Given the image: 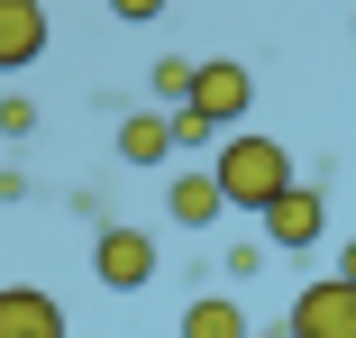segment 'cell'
<instances>
[{"mask_svg":"<svg viewBox=\"0 0 356 338\" xmlns=\"http://www.w3.org/2000/svg\"><path fill=\"white\" fill-rule=\"evenodd\" d=\"M210 138H220V128H210V119H201V110L183 101V110H174V147H183V156H201Z\"/></svg>","mask_w":356,"mask_h":338,"instance_id":"obj_11","label":"cell"},{"mask_svg":"<svg viewBox=\"0 0 356 338\" xmlns=\"http://www.w3.org/2000/svg\"><path fill=\"white\" fill-rule=\"evenodd\" d=\"M247 101H256V74H247V64H192V110L210 128L247 119Z\"/></svg>","mask_w":356,"mask_h":338,"instance_id":"obj_5","label":"cell"},{"mask_svg":"<svg viewBox=\"0 0 356 338\" xmlns=\"http://www.w3.org/2000/svg\"><path fill=\"white\" fill-rule=\"evenodd\" d=\"M165 211H174L183 229H210V220L229 211V201H220V174H210V165H192V174H174V183H165Z\"/></svg>","mask_w":356,"mask_h":338,"instance_id":"obj_8","label":"cell"},{"mask_svg":"<svg viewBox=\"0 0 356 338\" xmlns=\"http://www.w3.org/2000/svg\"><path fill=\"white\" fill-rule=\"evenodd\" d=\"M283 329H293V338H356V284H338V275L302 284V302H293Z\"/></svg>","mask_w":356,"mask_h":338,"instance_id":"obj_3","label":"cell"},{"mask_svg":"<svg viewBox=\"0 0 356 338\" xmlns=\"http://www.w3.org/2000/svg\"><path fill=\"white\" fill-rule=\"evenodd\" d=\"M119 156H128V165H165V156H174V119H165V110H137V119L119 128Z\"/></svg>","mask_w":356,"mask_h":338,"instance_id":"obj_9","label":"cell"},{"mask_svg":"<svg viewBox=\"0 0 356 338\" xmlns=\"http://www.w3.org/2000/svg\"><path fill=\"white\" fill-rule=\"evenodd\" d=\"M183 338H247V311H238L229 293H201V302L183 311Z\"/></svg>","mask_w":356,"mask_h":338,"instance_id":"obj_10","label":"cell"},{"mask_svg":"<svg viewBox=\"0 0 356 338\" xmlns=\"http://www.w3.org/2000/svg\"><path fill=\"white\" fill-rule=\"evenodd\" d=\"M320 192L311 183H283L274 201H265V247H283V256H302V247H320Z\"/></svg>","mask_w":356,"mask_h":338,"instance_id":"obj_4","label":"cell"},{"mask_svg":"<svg viewBox=\"0 0 356 338\" xmlns=\"http://www.w3.org/2000/svg\"><path fill=\"white\" fill-rule=\"evenodd\" d=\"M156 92H165V101H192V64H183V55L156 64Z\"/></svg>","mask_w":356,"mask_h":338,"instance_id":"obj_12","label":"cell"},{"mask_svg":"<svg viewBox=\"0 0 356 338\" xmlns=\"http://www.w3.org/2000/svg\"><path fill=\"white\" fill-rule=\"evenodd\" d=\"M46 55V0H0V74H28Z\"/></svg>","mask_w":356,"mask_h":338,"instance_id":"obj_7","label":"cell"},{"mask_svg":"<svg viewBox=\"0 0 356 338\" xmlns=\"http://www.w3.org/2000/svg\"><path fill=\"white\" fill-rule=\"evenodd\" d=\"M92 275H101L110 293H147V284H156V238L128 229V220H110V229L92 238Z\"/></svg>","mask_w":356,"mask_h":338,"instance_id":"obj_2","label":"cell"},{"mask_svg":"<svg viewBox=\"0 0 356 338\" xmlns=\"http://www.w3.org/2000/svg\"><path fill=\"white\" fill-rule=\"evenodd\" d=\"M338 284H356V238H347V247H338Z\"/></svg>","mask_w":356,"mask_h":338,"instance_id":"obj_15","label":"cell"},{"mask_svg":"<svg viewBox=\"0 0 356 338\" xmlns=\"http://www.w3.org/2000/svg\"><path fill=\"white\" fill-rule=\"evenodd\" d=\"M110 19H128V28H147V19H165V0H110Z\"/></svg>","mask_w":356,"mask_h":338,"instance_id":"obj_14","label":"cell"},{"mask_svg":"<svg viewBox=\"0 0 356 338\" xmlns=\"http://www.w3.org/2000/svg\"><path fill=\"white\" fill-rule=\"evenodd\" d=\"M0 338H64V302L37 284H0Z\"/></svg>","mask_w":356,"mask_h":338,"instance_id":"obj_6","label":"cell"},{"mask_svg":"<svg viewBox=\"0 0 356 338\" xmlns=\"http://www.w3.org/2000/svg\"><path fill=\"white\" fill-rule=\"evenodd\" d=\"M247 338H293V329H247Z\"/></svg>","mask_w":356,"mask_h":338,"instance_id":"obj_16","label":"cell"},{"mask_svg":"<svg viewBox=\"0 0 356 338\" xmlns=\"http://www.w3.org/2000/svg\"><path fill=\"white\" fill-rule=\"evenodd\" d=\"M210 174H220V201H229V211H256V220H265V201L283 183H302L293 156H283L274 138H229L220 156H210Z\"/></svg>","mask_w":356,"mask_h":338,"instance_id":"obj_1","label":"cell"},{"mask_svg":"<svg viewBox=\"0 0 356 338\" xmlns=\"http://www.w3.org/2000/svg\"><path fill=\"white\" fill-rule=\"evenodd\" d=\"M28 128H37V101L10 92V101H0V138H28Z\"/></svg>","mask_w":356,"mask_h":338,"instance_id":"obj_13","label":"cell"}]
</instances>
